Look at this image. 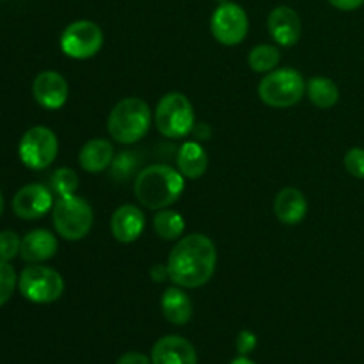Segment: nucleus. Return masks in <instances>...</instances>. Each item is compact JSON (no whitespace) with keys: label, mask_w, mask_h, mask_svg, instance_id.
Masks as SVG:
<instances>
[{"label":"nucleus","mask_w":364,"mask_h":364,"mask_svg":"<svg viewBox=\"0 0 364 364\" xmlns=\"http://www.w3.org/2000/svg\"><path fill=\"white\" fill-rule=\"evenodd\" d=\"M329 4L340 11H355L363 6L364 0H329Z\"/></svg>","instance_id":"obj_30"},{"label":"nucleus","mask_w":364,"mask_h":364,"mask_svg":"<svg viewBox=\"0 0 364 364\" xmlns=\"http://www.w3.org/2000/svg\"><path fill=\"white\" fill-rule=\"evenodd\" d=\"M178 171L183 174L185 178L191 180H198L208 169V155H206L205 148L199 142L188 141L178 151Z\"/></svg>","instance_id":"obj_20"},{"label":"nucleus","mask_w":364,"mask_h":364,"mask_svg":"<svg viewBox=\"0 0 364 364\" xmlns=\"http://www.w3.org/2000/svg\"><path fill=\"white\" fill-rule=\"evenodd\" d=\"M223 2H228V0H219V4H223Z\"/></svg>","instance_id":"obj_34"},{"label":"nucleus","mask_w":364,"mask_h":364,"mask_svg":"<svg viewBox=\"0 0 364 364\" xmlns=\"http://www.w3.org/2000/svg\"><path fill=\"white\" fill-rule=\"evenodd\" d=\"M116 364H151V361H149L144 354H139V352H128V354L121 355Z\"/></svg>","instance_id":"obj_29"},{"label":"nucleus","mask_w":364,"mask_h":364,"mask_svg":"<svg viewBox=\"0 0 364 364\" xmlns=\"http://www.w3.org/2000/svg\"><path fill=\"white\" fill-rule=\"evenodd\" d=\"M301 18L297 11L288 6H277L269 14V32L281 46H294L301 39Z\"/></svg>","instance_id":"obj_14"},{"label":"nucleus","mask_w":364,"mask_h":364,"mask_svg":"<svg viewBox=\"0 0 364 364\" xmlns=\"http://www.w3.org/2000/svg\"><path fill=\"white\" fill-rule=\"evenodd\" d=\"M160 306H162V313L166 320L173 323V326H185V323H188V320L192 318V311H194L191 297L185 294L183 288L176 287V284L164 291Z\"/></svg>","instance_id":"obj_19"},{"label":"nucleus","mask_w":364,"mask_h":364,"mask_svg":"<svg viewBox=\"0 0 364 364\" xmlns=\"http://www.w3.org/2000/svg\"><path fill=\"white\" fill-rule=\"evenodd\" d=\"M274 212L281 223L287 224V226H295V224L304 220L306 213H308V201H306L304 194L297 188H283L276 196Z\"/></svg>","instance_id":"obj_16"},{"label":"nucleus","mask_w":364,"mask_h":364,"mask_svg":"<svg viewBox=\"0 0 364 364\" xmlns=\"http://www.w3.org/2000/svg\"><path fill=\"white\" fill-rule=\"evenodd\" d=\"M256 343H258L256 334H252L251 331H242V333L237 336V350L240 352L242 355L251 354V352L256 348Z\"/></svg>","instance_id":"obj_28"},{"label":"nucleus","mask_w":364,"mask_h":364,"mask_svg":"<svg viewBox=\"0 0 364 364\" xmlns=\"http://www.w3.org/2000/svg\"><path fill=\"white\" fill-rule=\"evenodd\" d=\"M16 272L7 262H0V306L6 304L16 288Z\"/></svg>","instance_id":"obj_25"},{"label":"nucleus","mask_w":364,"mask_h":364,"mask_svg":"<svg viewBox=\"0 0 364 364\" xmlns=\"http://www.w3.org/2000/svg\"><path fill=\"white\" fill-rule=\"evenodd\" d=\"M21 295L36 304H50L59 301L64 291V279L57 270L43 265L27 267L18 281Z\"/></svg>","instance_id":"obj_7"},{"label":"nucleus","mask_w":364,"mask_h":364,"mask_svg":"<svg viewBox=\"0 0 364 364\" xmlns=\"http://www.w3.org/2000/svg\"><path fill=\"white\" fill-rule=\"evenodd\" d=\"M306 95L309 102L318 109H331L340 100V89L331 78L327 77H313L306 82Z\"/></svg>","instance_id":"obj_21"},{"label":"nucleus","mask_w":364,"mask_h":364,"mask_svg":"<svg viewBox=\"0 0 364 364\" xmlns=\"http://www.w3.org/2000/svg\"><path fill=\"white\" fill-rule=\"evenodd\" d=\"M343 164L348 174H352L354 178H359V180H364V149L363 148L348 149L347 155H345Z\"/></svg>","instance_id":"obj_27"},{"label":"nucleus","mask_w":364,"mask_h":364,"mask_svg":"<svg viewBox=\"0 0 364 364\" xmlns=\"http://www.w3.org/2000/svg\"><path fill=\"white\" fill-rule=\"evenodd\" d=\"M185 181L180 171L169 166H149L135 180V198L149 210L169 208L183 194Z\"/></svg>","instance_id":"obj_2"},{"label":"nucleus","mask_w":364,"mask_h":364,"mask_svg":"<svg viewBox=\"0 0 364 364\" xmlns=\"http://www.w3.org/2000/svg\"><path fill=\"white\" fill-rule=\"evenodd\" d=\"M52 187L59 198L64 196H75L78 188V174L70 167H60L53 173Z\"/></svg>","instance_id":"obj_24"},{"label":"nucleus","mask_w":364,"mask_h":364,"mask_svg":"<svg viewBox=\"0 0 364 364\" xmlns=\"http://www.w3.org/2000/svg\"><path fill=\"white\" fill-rule=\"evenodd\" d=\"M156 130L169 139L187 137L196 128L194 107L181 92H167L155 109Z\"/></svg>","instance_id":"obj_5"},{"label":"nucleus","mask_w":364,"mask_h":364,"mask_svg":"<svg viewBox=\"0 0 364 364\" xmlns=\"http://www.w3.org/2000/svg\"><path fill=\"white\" fill-rule=\"evenodd\" d=\"M306 92V80L294 68H276L262 78L258 95L265 105L287 109L297 105Z\"/></svg>","instance_id":"obj_4"},{"label":"nucleus","mask_w":364,"mask_h":364,"mask_svg":"<svg viewBox=\"0 0 364 364\" xmlns=\"http://www.w3.org/2000/svg\"><path fill=\"white\" fill-rule=\"evenodd\" d=\"M53 208L52 192L45 185H25L13 199V210L20 219L34 220L46 215Z\"/></svg>","instance_id":"obj_11"},{"label":"nucleus","mask_w":364,"mask_h":364,"mask_svg":"<svg viewBox=\"0 0 364 364\" xmlns=\"http://www.w3.org/2000/svg\"><path fill=\"white\" fill-rule=\"evenodd\" d=\"M153 114L148 103L141 98H124L116 103L109 114L107 130L114 141L121 144H135L148 134Z\"/></svg>","instance_id":"obj_3"},{"label":"nucleus","mask_w":364,"mask_h":364,"mask_svg":"<svg viewBox=\"0 0 364 364\" xmlns=\"http://www.w3.org/2000/svg\"><path fill=\"white\" fill-rule=\"evenodd\" d=\"M32 95L41 107L48 110H57L68 102L70 87L66 78L57 71H43L34 78Z\"/></svg>","instance_id":"obj_12"},{"label":"nucleus","mask_w":364,"mask_h":364,"mask_svg":"<svg viewBox=\"0 0 364 364\" xmlns=\"http://www.w3.org/2000/svg\"><path fill=\"white\" fill-rule=\"evenodd\" d=\"M4 212V198H2V192H0V217H2Z\"/></svg>","instance_id":"obj_33"},{"label":"nucleus","mask_w":364,"mask_h":364,"mask_svg":"<svg viewBox=\"0 0 364 364\" xmlns=\"http://www.w3.org/2000/svg\"><path fill=\"white\" fill-rule=\"evenodd\" d=\"M21 249V240L14 231H2L0 233V262H7L16 258Z\"/></svg>","instance_id":"obj_26"},{"label":"nucleus","mask_w":364,"mask_h":364,"mask_svg":"<svg viewBox=\"0 0 364 364\" xmlns=\"http://www.w3.org/2000/svg\"><path fill=\"white\" fill-rule=\"evenodd\" d=\"M212 34L220 45L235 46L240 45L249 31V18L244 7L235 2H223L213 11L210 20Z\"/></svg>","instance_id":"obj_10"},{"label":"nucleus","mask_w":364,"mask_h":364,"mask_svg":"<svg viewBox=\"0 0 364 364\" xmlns=\"http://www.w3.org/2000/svg\"><path fill=\"white\" fill-rule=\"evenodd\" d=\"M103 32L95 21L78 20L68 25L60 36V50L77 60L91 59L102 50Z\"/></svg>","instance_id":"obj_9"},{"label":"nucleus","mask_w":364,"mask_h":364,"mask_svg":"<svg viewBox=\"0 0 364 364\" xmlns=\"http://www.w3.org/2000/svg\"><path fill=\"white\" fill-rule=\"evenodd\" d=\"M151 277L153 281H156V283H162V281H166L167 277H169V272H167V265H156L151 269Z\"/></svg>","instance_id":"obj_31"},{"label":"nucleus","mask_w":364,"mask_h":364,"mask_svg":"<svg viewBox=\"0 0 364 364\" xmlns=\"http://www.w3.org/2000/svg\"><path fill=\"white\" fill-rule=\"evenodd\" d=\"M249 68L255 73H269L276 70L281 60V53L272 45H258L249 52Z\"/></svg>","instance_id":"obj_23"},{"label":"nucleus","mask_w":364,"mask_h":364,"mask_svg":"<svg viewBox=\"0 0 364 364\" xmlns=\"http://www.w3.org/2000/svg\"><path fill=\"white\" fill-rule=\"evenodd\" d=\"M114 160V148L112 142L107 139H91L82 146L78 153V164L87 173H102L112 164Z\"/></svg>","instance_id":"obj_18"},{"label":"nucleus","mask_w":364,"mask_h":364,"mask_svg":"<svg viewBox=\"0 0 364 364\" xmlns=\"http://www.w3.org/2000/svg\"><path fill=\"white\" fill-rule=\"evenodd\" d=\"M57 247V238L50 231L34 230L21 238L20 256L28 263H41L53 258Z\"/></svg>","instance_id":"obj_17"},{"label":"nucleus","mask_w":364,"mask_h":364,"mask_svg":"<svg viewBox=\"0 0 364 364\" xmlns=\"http://www.w3.org/2000/svg\"><path fill=\"white\" fill-rule=\"evenodd\" d=\"M52 212L53 226L64 240L78 242L87 237L91 231L95 213L85 199L77 198V196H64L57 199Z\"/></svg>","instance_id":"obj_6"},{"label":"nucleus","mask_w":364,"mask_h":364,"mask_svg":"<svg viewBox=\"0 0 364 364\" xmlns=\"http://www.w3.org/2000/svg\"><path fill=\"white\" fill-rule=\"evenodd\" d=\"M217 267V249L212 238L192 233L181 238L167 258L169 279L180 288L205 287Z\"/></svg>","instance_id":"obj_1"},{"label":"nucleus","mask_w":364,"mask_h":364,"mask_svg":"<svg viewBox=\"0 0 364 364\" xmlns=\"http://www.w3.org/2000/svg\"><path fill=\"white\" fill-rule=\"evenodd\" d=\"M153 230L162 240H178L183 235L185 219L174 210H159L153 217Z\"/></svg>","instance_id":"obj_22"},{"label":"nucleus","mask_w":364,"mask_h":364,"mask_svg":"<svg viewBox=\"0 0 364 364\" xmlns=\"http://www.w3.org/2000/svg\"><path fill=\"white\" fill-rule=\"evenodd\" d=\"M153 364H198L194 345L181 336H164L151 350Z\"/></svg>","instance_id":"obj_13"},{"label":"nucleus","mask_w":364,"mask_h":364,"mask_svg":"<svg viewBox=\"0 0 364 364\" xmlns=\"http://www.w3.org/2000/svg\"><path fill=\"white\" fill-rule=\"evenodd\" d=\"M231 364H255V363H252L251 359L245 358V355H240V358L233 359V361H231Z\"/></svg>","instance_id":"obj_32"},{"label":"nucleus","mask_w":364,"mask_h":364,"mask_svg":"<svg viewBox=\"0 0 364 364\" xmlns=\"http://www.w3.org/2000/svg\"><path fill=\"white\" fill-rule=\"evenodd\" d=\"M20 159L28 169L41 171L52 166L53 160L57 159L59 153V141L57 135L46 127H34L28 128L20 139L18 146Z\"/></svg>","instance_id":"obj_8"},{"label":"nucleus","mask_w":364,"mask_h":364,"mask_svg":"<svg viewBox=\"0 0 364 364\" xmlns=\"http://www.w3.org/2000/svg\"><path fill=\"white\" fill-rule=\"evenodd\" d=\"M144 213L134 205H121L110 219L112 237L121 244H132L137 240L144 231Z\"/></svg>","instance_id":"obj_15"}]
</instances>
